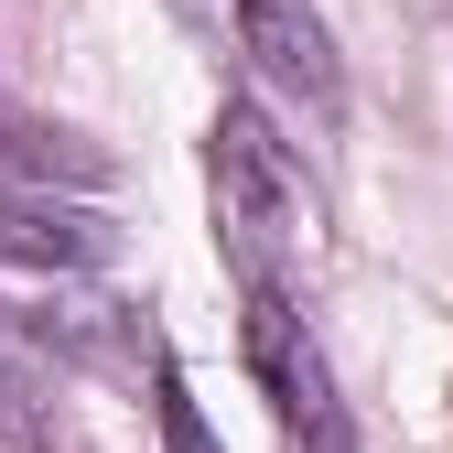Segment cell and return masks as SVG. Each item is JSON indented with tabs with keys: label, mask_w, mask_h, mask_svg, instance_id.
<instances>
[{
	"label": "cell",
	"mask_w": 453,
	"mask_h": 453,
	"mask_svg": "<svg viewBox=\"0 0 453 453\" xmlns=\"http://www.w3.org/2000/svg\"><path fill=\"white\" fill-rule=\"evenodd\" d=\"M205 195H216V249L238 280H292V238H303V173L270 141L259 108H216L205 130Z\"/></svg>",
	"instance_id": "obj_1"
},
{
	"label": "cell",
	"mask_w": 453,
	"mask_h": 453,
	"mask_svg": "<svg viewBox=\"0 0 453 453\" xmlns=\"http://www.w3.org/2000/svg\"><path fill=\"white\" fill-rule=\"evenodd\" d=\"M238 357H249L259 400L280 411V432H292L303 453H357L346 400H334V378H324L313 334H303V313H292V280H238Z\"/></svg>",
	"instance_id": "obj_2"
},
{
	"label": "cell",
	"mask_w": 453,
	"mask_h": 453,
	"mask_svg": "<svg viewBox=\"0 0 453 453\" xmlns=\"http://www.w3.org/2000/svg\"><path fill=\"white\" fill-rule=\"evenodd\" d=\"M226 12V43L249 54V76L303 108V119H334L346 108V65H334V33L313 22V0H216Z\"/></svg>",
	"instance_id": "obj_3"
},
{
	"label": "cell",
	"mask_w": 453,
	"mask_h": 453,
	"mask_svg": "<svg viewBox=\"0 0 453 453\" xmlns=\"http://www.w3.org/2000/svg\"><path fill=\"white\" fill-rule=\"evenodd\" d=\"M108 249H119L108 216L43 195V184H0V259H12V270H97Z\"/></svg>",
	"instance_id": "obj_4"
},
{
	"label": "cell",
	"mask_w": 453,
	"mask_h": 453,
	"mask_svg": "<svg viewBox=\"0 0 453 453\" xmlns=\"http://www.w3.org/2000/svg\"><path fill=\"white\" fill-rule=\"evenodd\" d=\"M151 421H162V453H216V432H205V411H195L173 357H151Z\"/></svg>",
	"instance_id": "obj_5"
}]
</instances>
